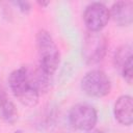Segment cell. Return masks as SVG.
<instances>
[{
  "label": "cell",
  "mask_w": 133,
  "mask_h": 133,
  "mask_svg": "<svg viewBox=\"0 0 133 133\" xmlns=\"http://www.w3.org/2000/svg\"><path fill=\"white\" fill-rule=\"evenodd\" d=\"M9 87L19 101L26 106H34L38 102L39 91L32 80L31 71L28 68L22 66L12 71L8 78Z\"/></svg>",
  "instance_id": "1"
},
{
  "label": "cell",
  "mask_w": 133,
  "mask_h": 133,
  "mask_svg": "<svg viewBox=\"0 0 133 133\" xmlns=\"http://www.w3.org/2000/svg\"><path fill=\"white\" fill-rule=\"evenodd\" d=\"M36 47L39 57V68L48 75H53L60 62V53L51 34L39 30L36 34Z\"/></svg>",
  "instance_id": "2"
},
{
  "label": "cell",
  "mask_w": 133,
  "mask_h": 133,
  "mask_svg": "<svg viewBox=\"0 0 133 133\" xmlns=\"http://www.w3.org/2000/svg\"><path fill=\"white\" fill-rule=\"evenodd\" d=\"M68 121L72 128L87 132L95 128L98 113L94 106L87 103H79L71 108Z\"/></svg>",
  "instance_id": "3"
},
{
  "label": "cell",
  "mask_w": 133,
  "mask_h": 133,
  "mask_svg": "<svg viewBox=\"0 0 133 133\" xmlns=\"http://www.w3.org/2000/svg\"><path fill=\"white\" fill-rule=\"evenodd\" d=\"M107 51V39L99 31H89L83 39L82 56L86 63L95 64L100 62Z\"/></svg>",
  "instance_id": "4"
},
{
  "label": "cell",
  "mask_w": 133,
  "mask_h": 133,
  "mask_svg": "<svg viewBox=\"0 0 133 133\" xmlns=\"http://www.w3.org/2000/svg\"><path fill=\"white\" fill-rule=\"evenodd\" d=\"M81 88L89 97L102 98L110 92L111 82L103 71L92 70L87 72L82 78Z\"/></svg>",
  "instance_id": "5"
},
{
  "label": "cell",
  "mask_w": 133,
  "mask_h": 133,
  "mask_svg": "<svg viewBox=\"0 0 133 133\" xmlns=\"http://www.w3.org/2000/svg\"><path fill=\"white\" fill-rule=\"evenodd\" d=\"M110 19L109 9L107 6L100 2H94L86 6L83 20L89 31L99 32L101 31L108 23Z\"/></svg>",
  "instance_id": "6"
},
{
  "label": "cell",
  "mask_w": 133,
  "mask_h": 133,
  "mask_svg": "<svg viewBox=\"0 0 133 133\" xmlns=\"http://www.w3.org/2000/svg\"><path fill=\"white\" fill-rule=\"evenodd\" d=\"M116 121L124 126H131L133 122V101L129 95L121 96L114 103L113 108Z\"/></svg>",
  "instance_id": "7"
},
{
  "label": "cell",
  "mask_w": 133,
  "mask_h": 133,
  "mask_svg": "<svg viewBox=\"0 0 133 133\" xmlns=\"http://www.w3.org/2000/svg\"><path fill=\"white\" fill-rule=\"evenodd\" d=\"M110 18L118 26H129L133 21V2L118 1L109 9Z\"/></svg>",
  "instance_id": "8"
},
{
  "label": "cell",
  "mask_w": 133,
  "mask_h": 133,
  "mask_svg": "<svg viewBox=\"0 0 133 133\" xmlns=\"http://www.w3.org/2000/svg\"><path fill=\"white\" fill-rule=\"evenodd\" d=\"M0 116L8 124H14L18 118V110L15 104L2 88L0 89Z\"/></svg>",
  "instance_id": "9"
},
{
  "label": "cell",
  "mask_w": 133,
  "mask_h": 133,
  "mask_svg": "<svg viewBox=\"0 0 133 133\" xmlns=\"http://www.w3.org/2000/svg\"><path fill=\"white\" fill-rule=\"evenodd\" d=\"M133 56H132V48L130 45H124L122 47H119L115 54H114V65L115 68L122 70V68L130 60L132 59Z\"/></svg>",
  "instance_id": "10"
},
{
  "label": "cell",
  "mask_w": 133,
  "mask_h": 133,
  "mask_svg": "<svg viewBox=\"0 0 133 133\" xmlns=\"http://www.w3.org/2000/svg\"><path fill=\"white\" fill-rule=\"evenodd\" d=\"M122 72V75L124 77V79L129 83L131 84L132 83V78H133V58L130 59L121 70Z\"/></svg>",
  "instance_id": "11"
},
{
  "label": "cell",
  "mask_w": 133,
  "mask_h": 133,
  "mask_svg": "<svg viewBox=\"0 0 133 133\" xmlns=\"http://www.w3.org/2000/svg\"><path fill=\"white\" fill-rule=\"evenodd\" d=\"M51 133H71V131L65 124H61L59 122L57 124V122H54V126Z\"/></svg>",
  "instance_id": "12"
},
{
  "label": "cell",
  "mask_w": 133,
  "mask_h": 133,
  "mask_svg": "<svg viewBox=\"0 0 133 133\" xmlns=\"http://www.w3.org/2000/svg\"><path fill=\"white\" fill-rule=\"evenodd\" d=\"M15 4H16L23 12H27V11H29V9H30V4H29L28 2H26V1H17V2H15Z\"/></svg>",
  "instance_id": "13"
},
{
  "label": "cell",
  "mask_w": 133,
  "mask_h": 133,
  "mask_svg": "<svg viewBox=\"0 0 133 133\" xmlns=\"http://www.w3.org/2000/svg\"><path fill=\"white\" fill-rule=\"evenodd\" d=\"M87 133H103L102 131H100V130H90V131H87Z\"/></svg>",
  "instance_id": "14"
},
{
  "label": "cell",
  "mask_w": 133,
  "mask_h": 133,
  "mask_svg": "<svg viewBox=\"0 0 133 133\" xmlns=\"http://www.w3.org/2000/svg\"><path fill=\"white\" fill-rule=\"evenodd\" d=\"M15 133H23V131L22 130H17V131H15Z\"/></svg>",
  "instance_id": "15"
}]
</instances>
